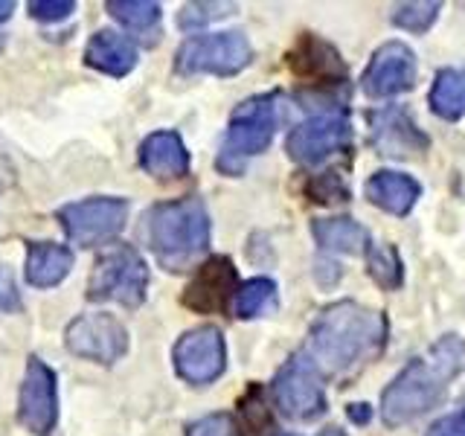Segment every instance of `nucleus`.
<instances>
[{"instance_id":"39448f33","label":"nucleus","mask_w":465,"mask_h":436,"mask_svg":"<svg viewBox=\"0 0 465 436\" xmlns=\"http://www.w3.org/2000/svg\"><path fill=\"white\" fill-rule=\"evenodd\" d=\"M149 294V265L131 244H114L96 259L87 280V297L96 302H120L137 309Z\"/></svg>"},{"instance_id":"c756f323","label":"nucleus","mask_w":465,"mask_h":436,"mask_svg":"<svg viewBox=\"0 0 465 436\" xmlns=\"http://www.w3.org/2000/svg\"><path fill=\"white\" fill-rule=\"evenodd\" d=\"M24 309V300H21V288L15 282V273L0 265V314H15Z\"/></svg>"},{"instance_id":"393cba45","label":"nucleus","mask_w":465,"mask_h":436,"mask_svg":"<svg viewBox=\"0 0 465 436\" xmlns=\"http://www.w3.org/2000/svg\"><path fill=\"white\" fill-rule=\"evenodd\" d=\"M276 305V282L268 280V276H253L239 285L236 294V317L242 320H253L268 314Z\"/></svg>"},{"instance_id":"412c9836","label":"nucleus","mask_w":465,"mask_h":436,"mask_svg":"<svg viewBox=\"0 0 465 436\" xmlns=\"http://www.w3.org/2000/svg\"><path fill=\"white\" fill-rule=\"evenodd\" d=\"M312 233H314V242L331 253H367V247H370L367 227L349 215L317 218L312 224Z\"/></svg>"},{"instance_id":"aec40b11","label":"nucleus","mask_w":465,"mask_h":436,"mask_svg":"<svg viewBox=\"0 0 465 436\" xmlns=\"http://www.w3.org/2000/svg\"><path fill=\"white\" fill-rule=\"evenodd\" d=\"M73 271V251L55 242H33L26 247L24 276L33 288H55L67 280Z\"/></svg>"},{"instance_id":"4be33fe9","label":"nucleus","mask_w":465,"mask_h":436,"mask_svg":"<svg viewBox=\"0 0 465 436\" xmlns=\"http://www.w3.org/2000/svg\"><path fill=\"white\" fill-rule=\"evenodd\" d=\"M428 105L440 120H448V123L462 120L465 116V67H442L436 73Z\"/></svg>"},{"instance_id":"423d86ee","label":"nucleus","mask_w":465,"mask_h":436,"mask_svg":"<svg viewBox=\"0 0 465 436\" xmlns=\"http://www.w3.org/2000/svg\"><path fill=\"white\" fill-rule=\"evenodd\" d=\"M253 62V47L244 33H213V35H195L181 44L174 53V70L181 76H236Z\"/></svg>"},{"instance_id":"9b49d317","label":"nucleus","mask_w":465,"mask_h":436,"mask_svg":"<svg viewBox=\"0 0 465 436\" xmlns=\"http://www.w3.org/2000/svg\"><path fill=\"white\" fill-rule=\"evenodd\" d=\"M64 346L70 355L111 367L128 352V329L108 312L82 314L64 329Z\"/></svg>"},{"instance_id":"bb28decb","label":"nucleus","mask_w":465,"mask_h":436,"mask_svg":"<svg viewBox=\"0 0 465 436\" xmlns=\"http://www.w3.org/2000/svg\"><path fill=\"white\" fill-rule=\"evenodd\" d=\"M230 12H236V4H186L178 12L181 29H201L218 18H227Z\"/></svg>"},{"instance_id":"ddd939ff","label":"nucleus","mask_w":465,"mask_h":436,"mask_svg":"<svg viewBox=\"0 0 465 436\" xmlns=\"http://www.w3.org/2000/svg\"><path fill=\"white\" fill-rule=\"evenodd\" d=\"M416 53L401 41H387L372 53L370 64L361 76V87L372 99L399 96L416 84Z\"/></svg>"},{"instance_id":"5701e85b","label":"nucleus","mask_w":465,"mask_h":436,"mask_svg":"<svg viewBox=\"0 0 465 436\" xmlns=\"http://www.w3.org/2000/svg\"><path fill=\"white\" fill-rule=\"evenodd\" d=\"M367 271L372 282L384 291H399L404 282V262L396 244L390 242H370L367 247Z\"/></svg>"},{"instance_id":"2f4dec72","label":"nucleus","mask_w":465,"mask_h":436,"mask_svg":"<svg viewBox=\"0 0 465 436\" xmlns=\"http://www.w3.org/2000/svg\"><path fill=\"white\" fill-rule=\"evenodd\" d=\"M425 436H465V411H454L433 421Z\"/></svg>"},{"instance_id":"a878e982","label":"nucleus","mask_w":465,"mask_h":436,"mask_svg":"<svg viewBox=\"0 0 465 436\" xmlns=\"http://www.w3.org/2000/svg\"><path fill=\"white\" fill-rule=\"evenodd\" d=\"M440 9L442 4H436V0H416V4H401L396 6V12H392V24H396L399 29H404V33H428V29L433 26V21L440 18Z\"/></svg>"},{"instance_id":"7c9ffc66","label":"nucleus","mask_w":465,"mask_h":436,"mask_svg":"<svg viewBox=\"0 0 465 436\" xmlns=\"http://www.w3.org/2000/svg\"><path fill=\"white\" fill-rule=\"evenodd\" d=\"M309 195L320 203H329V201H346V186L334 178V174H323V178H317L309 183Z\"/></svg>"},{"instance_id":"1a4fd4ad","label":"nucleus","mask_w":465,"mask_h":436,"mask_svg":"<svg viewBox=\"0 0 465 436\" xmlns=\"http://www.w3.org/2000/svg\"><path fill=\"white\" fill-rule=\"evenodd\" d=\"M174 372L186 384L207 387L224 375L227 370V343L218 326H198L183 332L172 349Z\"/></svg>"},{"instance_id":"c9c22d12","label":"nucleus","mask_w":465,"mask_h":436,"mask_svg":"<svg viewBox=\"0 0 465 436\" xmlns=\"http://www.w3.org/2000/svg\"><path fill=\"white\" fill-rule=\"evenodd\" d=\"M276 436H297V433H276Z\"/></svg>"},{"instance_id":"2eb2a0df","label":"nucleus","mask_w":465,"mask_h":436,"mask_svg":"<svg viewBox=\"0 0 465 436\" xmlns=\"http://www.w3.org/2000/svg\"><path fill=\"white\" fill-rule=\"evenodd\" d=\"M367 123H370L372 145L381 154H390V157H413V154H421L430 145V137L416 125L411 111H404L399 105L370 111L367 114Z\"/></svg>"},{"instance_id":"6e6552de","label":"nucleus","mask_w":465,"mask_h":436,"mask_svg":"<svg viewBox=\"0 0 465 436\" xmlns=\"http://www.w3.org/2000/svg\"><path fill=\"white\" fill-rule=\"evenodd\" d=\"M64 236L82 247H94L111 242L128 222V201L114 195H96L84 201H73L55 213Z\"/></svg>"},{"instance_id":"6ab92c4d","label":"nucleus","mask_w":465,"mask_h":436,"mask_svg":"<svg viewBox=\"0 0 465 436\" xmlns=\"http://www.w3.org/2000/svg\"><path fill=\"white\" fill-rule=\"evenodd\" d=\"M84 64L105 73V76L123 79L137 67V47H134V41L123 33L99 29L84 47Z\"/></svg>"},{"instance_id":"473e14b6","label":"nucleus","mask_w":465,"mask_h":436,"mask_svg":"<svg viewBox=\"0 0 465 436\" xmlns=\"http://www.w3.org/2000/svg\"><path fill=\"white\" fill-rule=\"evenodd\" d=\"M349 419L355 421V425H367V421L372 419V407L370 404H349Z\"/></svg>"},{"instance_id":"0eeeda50","label":"nucleus","mask_w":465,"mask_h":436,"mask_svg":"<svg viewBox=\"0 0 465 436\" xmlns=\"http://www.w3.org/2000/svg\"><path fill=\"white\" fill-rule=\"evenodd\" d=\"M273 401L291 421H314L326 413L323 372L309 352H297L273 378Z\"/></svg>"},{"instance_id":"4468645a","label":"nucleus","mask_w":465,"mask_h":436,"mask_svg":"<svg viewBox=\"0 0 465 436\" xmlns=\"http://www.w3.org/2000/svg\"><path fill=\"white\" fill-rule=\"evenodd\" d=\"M239 294V271L230 256H213L195 271L183 291V305L198 314H224L230 300Z\"/></svg>"},{"instance_id":"20e7f679","label":"nucleus","mask_w":465,"mask_h":436,"mask_svg":"<svg viewBox=\"0 0 465 436\" xmlns=\"http://www.w3.org/2000/svg\"><path fill=\"white\" fill-rule=\"evenodd\" d=\"M276 99H280V94L251 96L230 114L227 134L215 157L218 172L227 174V178H239L247 160L268 149L276 134Z\"/></svg>"},{"instance_id":"c85d7f7f","label":"nucleus","mask_w":465,"mask_h":436,"mask_svg":"<svg viewBox=\"0 0 465 436\" xmlns=\"http://www.w3.org/2000/svg\"><path fill=\"white\" fill-rule=\"evenodd\" d=\"M73 12H76V4H73V0H33V4H29V15L41 24L64 21Z\"/></svg>"},{"instance_id":"9d476101","label":"nucleus","mask_w":465,"mask_h":436,"mask_svg":"<svg viewBox=\"0 0 465 436\" xmlns=\"http://www.w3.org/2000/svg\"><path fill=\"white\" fill-rule=\"evenodd\" d=\"M349 143H352V123L346 111H326L291 131L285 152L300 166H320L331 154L349 149Z\"/></svg>"},{"instance_id":"72a5a7b5","label":"nucleus","mask_w":465,"mask_h":436,"mask_svg":"<svg viewBox=\"0 0 465 436\" xmlns=\"http://www.w3.org/2000/svg\"><path fill=\"white\" fill-rule=\"evenodd\" d=\"M15 12V4L12 0H0V21H9Z\"/></svg>"},{"instance_id":"cd10ccee","label":"nucleus","mask_w":465,"mask_h":436,"mask_svg":"<svg viewBox=\"0 0 465 436\" xmlns=\"http://www.w3.org/2000/svg\"><path fill=\"white\" fill-rule=\"evenodd\" d=\"M186 436H242L239 421L230 413H210L195 419L193 425L186 428Z\"/></svg>"},{"instance_id":"f704fd0d","label":"nucleus","mask_w":465,"mask_h":436,"mask_svg":"<svg viewBox=\"0 0 465 436\" xmlns=\"http://www.w3.org/2000/svg\"><path fill=\"white\" fill-rule=\"evenodd\" d=\"M317 436H346V433L341 428H326V431H320Z\"/></svg>"},{"instance_id":"f257e3e1","label":"nucleus","mask_w":465,"mask_h":436,"mask_svg":"<svg viewBox=\"0 0 465 436\" xmlns=\"http://www.w3.org/2000/svg\"><path fill=\"white\" fill-rule=\"evenodd\" d=\"M387 343V317L355 300L326 305L309 329V355L320 370L343 375L372 361Z\"/></svg>"},{"instance_id":"b1692460","label":"nucleus","mask_w":465,"mask_h":436,"mask_svg":"<svg viewBox=\"0 0 465 436\" xmlns=\"http://www.w3.org/2000/svg\"><path fill=\"white\" fill-rule=\"evenodd\" d=\"M105 9L111 12L114 21H120L125 29L137 35L154 33L160 18H163V9L154 0H108Z\"/></svg>"},{"instance_id":"f03ea898","label":"nucleus","mask_w":465,"mask_h":436,"mask_svg":"<svg viewBox=\"0 0 465 436\" xmlns=\"http://www.w3.org/2000/svg\"><path fill=\"white\" fill-rule=\"evenodd\" d=\"M462 367H465V341L460 334H445V338H440L430 346L428 355L413 358L387 384L381 396L384 425L399 428L433 411Z\"/></svg>"},{"instance_id":"a211bd4d","label":"nucleus","mask_w":465,"mask_h":436,"mask_svg":"<svg viewBox=\"0 0 465 436\" xmlns=\"http://www.w3.org/2000/svg\"><path fill=\"white\" fill-rule=\"evenodd\" d=\"M363 195H367L370 203H375L378 210L401 218L411 213L416 207V201L421 198V183L413 178V174L381 169L363 183Z\"/></svg>"},{"instance_id":"f3484780","label":"nucleus","mask_w":465,"mask_h":436,"mask_svg":"<svg viewBox=\"0 0 465 436\" xmlns=\"http://www.w3.org/2000/svg\"><path fill=\"white\" fill-rule=\"evenodd\" d=\"M140 166L157 181H178L189 172V152L178 131H154L140 143Z\"/></svg>"},{"instance_id":"f8f14e48","label":"nucleus","mask_w":465,"mask_h":436,"mask_svg":"<svg viewBox=\"0 0 465 436\" xmlns=\"http://www.w3.org/2000/svg\"><path fill=\"white\" fill-rule=\"evenodd\" d=\"M18 421L35 436H44L58 421V378L47 361L29 358L18 390Z\"/></svg>"},{"instance_id":"dca6fc26","label":"nucleus","mask_w":465,"mask_h":436,"mask_svg":"<svg viewBox=\"0 0 465 436\" xmlns=\"http://www.w3.org/2000/svg\"><path fill=\"white\" fill-rule=\"evenodd\" d=\"M288 64L300 79L314 84L346 82V64L341 62V53L317 35H302L297 47L288 53Z\"/></svg>"},{"instance_id":"7ed1b4c3","label":"nucleus","mask_w":465,"mask_h":436,"mask_svg":"<svg viewBox=\"0 0 465 436\" xmlns=\"http://www.w3.org/2000/svg\"><path fill=\"white\" fill-rule=\"evenodd\" d=\"M143 236L166 271H183L207 253L213 222L201 198L166 201L145 213Z\"/></svg>"}]
</instances>
